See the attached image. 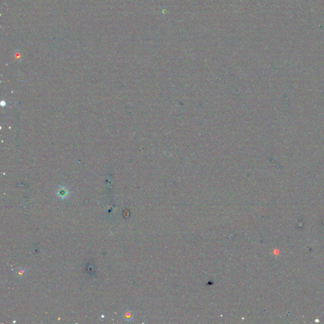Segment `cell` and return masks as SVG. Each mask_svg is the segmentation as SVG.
I'll list each match as a JSON object with an SVG mask.
<instances>
[{"mask_svg":"<svg viewBox=\"0 0 324 324\" xmlns=\"http://www.w3.org/2000/svg\"><path fill=\"white\" fill-rule=\"evenodd\" d=\"M58 194V196L60 197L61 199H65L67 197L68 193L67 192V189H61L60 190H59Z\"/></svg>","mask_w":324,"mask_h":324,"instance_id":"cell-1","label":"cell"},{"mask_svg":"<svg viewBox=\"0 0 324 324\" xmlns=\"http://www.w3.org/2000/svg\"><path fill=\"white\" fill-rule=\"evenodd\" d=\"M125 319L127 321H130L131 320H133V314L132 313V311L130 310H127V311L125 312Z\"/></svg>","mask_w":324,"mask_h":324,"instance_id":"cell-2","label":"cell"},{"mask_svg":"<svg viewBox=\"0 0 324 324\" xmlns=\"http://www.w3.org/2000/svg\"><path fill=\"white\" fill-rule=\"evenodd\" d=\"M17 274H18V275L19 276V277H23V276L25 275V273H26V271H25V270L24 268H19V269L17 270Z\"/></svg>","mask_w":324,"mask_h":324,"instance_id":"cell-3","label":"cell"}]
</instances>
